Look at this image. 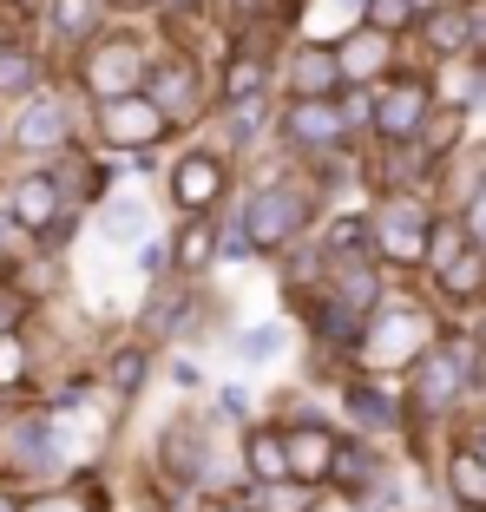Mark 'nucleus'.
<instances>
[{
	"label": "nucleus",
	"mask_w": 486,
	"mask_h": 512,
	"mask_svg": "<svg viewBox=\"0 0 486 512\" xmlns=\"http://www.w3.org/2000/svg\"><path fill=\"white\" fill-rule=\"evenodd\" d=\"M447 335V322L427 309V302H414V296H388L368 316V329H362V342H355V375H414V368L434 355V342Z\"/></svg>",
	"instance_id": "7ed1b4c3"
},
{
	"label": "nucleus",
	"mask_w": 486,
	"mask_h": 512,
	"mask_svg": "<svg viewBox=\"0 0 486 512\" xmlns=\"http://www.w3.org/2000/svg\"><path fill=\"white\" fill-rule=\"evenodd\" d=\"M145 99H152L158 112H165L171 125H198L204 119V106H211V79H204V60L191 53V46H178L171 40L165 53L152 60V79H145Z\"/></svg>",
	"instance_id": "6e6552de"
},
{
	"label": "nucleus",
	"mask_w": 486,
	"mask_h": 512,
	"mask_svg": "<svg viewBox=\"0 0 486 512\" xmlns=\"http://www.w3.org/2000/svg\"><path fill=\"white\" fill-rule=\"evenodd\" d=\"M178 132V125L165 119V112L145 99V92H132V99H112V106L92 112V138L106 151H132V158H145V151H158L165 138Z\"/></svg>",
	"instance_id": "9b49d317"
},
{
	"label": "nucleus",
	"mask_w": 486,
	"mask_h": 512,
	"mask_svg": "<svg viewBox=\"0 0 486 512\" xmlns=\"http://www.w3.org/2000/svg\"><path fill=\"white\" fill-rule=\"evenodd\" d=\"M53 184L66 191V204H106L112 184H119V165H99V158H53Z\"/></svg>",
	"instance_id": "b1692460"
},
{
	"label": "nucleus",
	"mask_w": 486,
	"mask_h": 512,
	"mask_svg": "<svg viewBox=\"0 0 486 512\" xmlns=\"http://www.w3.org/2000/svg\"><path fill=\"white\" fill-rule=\"evenodd\" d=\"M224 263V217H184L178 237H171V276L198 283Z\"/></svg>",
	"instance_id": "a211bd4d"
},
{
	"label": "nucleus",
	"mask_w": 486,
	"mask_h": 512,
	"mask_svg": "<svg viewBox=\"0 0 486 512\" xmlns=\"http://www.w3.org/2000/svg\"><path fill=\"white\" fill-rule=\"evenodd\" d=\"M342 414H349V434H362V440L408 434V401H401L388 381H375V375H349L342 381Z\"/></svg>",
	"instance_id": "dca6fc26"
},
{
	"label": "nucleus",
	"mask_w": 486,
	"mask_h": 512,
	"mask_svg": "<svg viewBox=\"0 0 486 512\" xmlns=\"http://www.w3.org/2000/svg\"><path fill=\"white\" fill-rule=\"evenodd\" d=\"M204 512H250L243 499H217V506H204Z\"/></svg>",
	"instance_id": "49530a36"
},
{
	"label": "nucleus",
	"mask_w": 486,
	"mask_h": 512,
	"mask_svg": "<svg viewBox=\"0 0 486 512\" xmlns=\"http://www.w3.org/2000/svg\"><path fill=\"white\" fill-rule=\"evenodd\" d=\"M158 7H165V20H171V27H191V20H198L204 7H211V0H158Z\"/></svg>",
	"instance_id": "a19ab883"
},
{
	"label": "nucleus",
	"mask_w": 486,
	"mask_h": 512,
	"mask_svg": "<svg viewBox=\"0 0 486 512\" xmlns=\"http://www.w3.org/2000/svg\"><path fill=\"white\" fill-rule=\"evenodd\" d=\"M467 132H473V112H467V106H454V99H441V112H434V119H427V132L414 138V158H421L427 171L447 165V158L467 145Z\"/></svg>",
	"instance_id": "5701e85b"
},
{
	"label": "nucleus",
	"mask_w": 486,
	"mask_h": 512,
	"mask_svg": "<svg viewBox=\"0 0 486 512\" xmlns=\"http://www.w3.org/2000/svg\"><path fill=\"white\" fill-rule=\"evenodd\" d=\"M276 138H283L303 165H322V158H349V145L362 132L349 125L342 99H296V106L276 112Z\"/></svg>",
	"instance_id": "0eeeda50"
},
{
	"label": "nucleus",
	"mask_w": 486,
	"mask_h": 512,
	"mask_svg": "<svg viewBox=\"0 0 486 512\" xmlns=\"http://www.w3.org/2000/svg\"><path fill=\"white\" fill-rule=\"evenodd\" d=\"M434 296L447 309H486V250H467L447 276H434Z\"/></svg>",
	"instance_id": "bb28decb"
},
{
	"label": "nucleus",
	"mask_w": 486,
	"mask_h": 512,
	"mask_svg": "<svg viewBox=\"0 0 486 512\" xmlns=\"http://www.w3.org/2000/svg\"><path fill=\"white\" fill-rule=\"evenodd\" d=\"M460 440H467V447H473V453L486 460V407H480V414H467V427H460Z\"/></svg>",
	"instance_id": "79ce46f5"
},
{
	"label": "nucleus",
	"mask_w": 486,
	"mask_h": 512,
	"mask_svg": "<svg viewBox=\"0 0 486 512\" xmlns=\"http://www.w3.org/2000/svg\"><path fill=\"white\" fill-rule=\"evenodd\" d=\"M217 414H224V421H243V427H250V394H243V388H217Z\"/></svg>",
	"instance_id": "58836bf2"
},
{
	"label": "nucleus",
	"mask_w": 486,
	"mask_h": 512,
	"mask_svg": "<svg viewBox=\"0 0 486 512\" xmlns=\"http://www.w3.org/2000/svg\"><path fill=\"white\" fill-rule=\"evenodd\" d=\"M276 86L283 99H342V66H335V40H289L283 46V66H276Z\"/></svg>",
	"instance_id": "4468645a"
},
{
	"label": "nucleus",
	"mask_w": 486,
	"mask_h": 512,
	"mask_svg": "<svg viewBox=\"0 0 486 512\" xmlns=\"http://www.w3.org/2000/svg\"><path fill=\"white\" fill-rule=\"evenodd\" d=\"M335 66H342V86L349 92H375L401 73V40L362 20V27L335 33Z\"/></svg>",
	"instance_id": "f8f14e48"
},
{
	"label": "nucleus",
	"mask_w": 486,
	"mask_h": 512,
	"mask_svg": "<svg viewBox=\"0 0 486 512\" xmlns=\"http://www.w3.org/2000/svg\"><path fill=\"white\" fill-rule=\"evenodd\" d=\"M467 250H480V243H473V230H467V217H460V211H441V217H434V237H427V276H447Z\"/></svg>",
	"instance_id": "cd10ccee"
},
{
	"label": "nucleus",
	"mask_w": 486,
	"mask_h": 512,
	"mask_svg": "<svg viewBox=\"0 0 486 512\" xmlns=\"http://www.w3.org/2000/svg\"><path fill=\"white\" fill-rule=\"evenodd\" d=\"M480 381H486V355H480V342H473V329H447L441 342H434V355H427V362L408 375V388H401L414 460H427V427L447 421L454 407H467Z\"/></svg>",
	"instance_id": "f257e3e1"
},
{
	"label": "nucleus",
	"mask_w": 486,
	"mask_h": 512,
	"mask_svg": "<svg viewBox=\"0 0 486 512\" xmlns=\"http://www.w3.org/2000/svg\"><path fill=\"white\" fill-rule=\"evenodd\" d=\"M322 204H329V191H322V184L309 178V165H303V178L283 171V178L250 184V197L237 204V224H243V237H250L257 256H289V250H303L309 237H322L316 230Z\"/></svg>",
	"instance_id": "f03ea898"
},
{
	"label": "nucleus",
	"mask_w": 486,
	"mask_h": 512,
	"mask_svg": "<svg viewBox=\"0 0 486 512\" xmlns=\"http://www.w3.org/2000/svg\"><path fill=\"white\" fill-rule=\"evenodd\" d=\"M7 460L14 473H60V434L46 414H27V421L7 427Z\"/></svg>",
	"instance_id": "412c9836"
},
{
	"label": "nucleus",
	"mask_w": 486,
	"mask_h": 512,
	"mask_svg": "<svg viewBox=\"0 0 486 512\" xmlns=\"http://www.w3.org/2000/svg\"><path fill=\"white\" fill-rule=\"evenodd\" d=\"M33 92H46V66L33 46H0V99H20L27 106Z\"/></svg>",
	"instance_id": "c85d7f7f"
},
{
	"label": "nucleus",
	"mask_w": 486,
	"mask_h": 512,
	"mask_svg": "<svg viewBox=\"0 0 486 512\" xmlns=\"http://www.w3.org/2000/svg\"><path fill=\"white\" fill-rule=\"evenodd\" d=\"M165 375H171V388H184V394H198V388H204V368H198V362H184V355L165 368Z\"/></svg>",
	"instance_id": "ea45409f"
},
{
	"label": "nucleus",
	"mask_w": 486,
	"mask_h": 512,
	"mask_svg": "<svg viewBox=\"0 0 486 512\" xmlns=\"http://www.w3.org/2000/svg\"><path fill=\"white\" fill-rule=\"evenodd\" d=\"M152 60H158V53L138 40V33L112 27V33H99V40L79 53L73 79H79V92H86L92 106H112V99H132V92H145V79H152Z\"/></svg>",
	"instance_id": "39448f33"
},
{
	"label": "nucleus",
	"mask_w": 486,
	"mask_h": 512,
	"mask_svg": "<svg viewBox=\"0 0 486 512\" xmlns=\"http://www.w3.org/2000/svg\"><path fill=\"white\" fill-rule=\"evenodd\" d=\"M145 197H132V191H112L106 204H99V237L106 243H145Z\"/></svg>",
	"instance_id": "c756f323"
},
{
	"label": "nucleus",
	"mask_w": 486,
	"mask_h": 512,
	"mask_svg": "<svg viewBox=\"0 0 486 512\" xmlns=\"http://www.w3.org/2000/svg\"><path fill=\"white\" fill-rule=\"evenodd\" d=\"M237 460H243V486H283L289 480V447L276 421H250L237 434Z\"/></svg>",
	"instance_id": "6ab92c4d"
},
{
	"label": "nucleus",
	"mask_w": 486,
	"mask_h": 512,
	"mask_svg": "<svg viewBox=\"0 0 486 512\" xmlns=\"http://www.w3.org/2000/svg\"><path fill=\"white\" fill-rule=\"evenodd\" d=\"M270 66H283V60L270 53V27H263V33H237V40H224V60H217V106L270 99Z\"/></svg>",
	"instance_id": "ddd939ff"
},
{
	"label": "nucleus",
	"mask_w": 486,
	"mask_h": 512,
	"mask_svg": "<svg viewBox=\"0 0 486 512\" xmlns=\"http://www.w3.org/2000/svg\"><path fill=\"white\" fill-rule=\"evenodd\" d=\"M283 322H257V329H243V335H230V355H237V362H276V355H283Z\"/></svg>",
	"instance_id": "f704fd0d"
},
{
	"label": "nucleus",
	"mask_w": 486,
	"mask_h": 512,
	"mask_svg": "<svg viewBox=\"0 0 486 512\" xmlns=\"http://www.w3.org/2000/svg\"><path fill=\"white\" fill-rule=\"evenodd\" d=\"M27 512H112V506L99 493V480H73V486H40L27 499Z\"/></svg>",
	"instance_id": "2f4dec72"
},
{
	"label": "nucleus",
	"mask_w": 486,
	"mask_h": 512,
	"mask_svg": "<svg viewBox=\"0 0 486 512\" xmlns=\"http://www.w3.org/2000/svg\"><path fill=\"white\" fill-rule=\"evenodd\" d=\"M408 7H414V20H427V14H441L447 0H408Z\"/></svg>",
	"instance_id": "a18cd8bd"
},
{
	"label": "nucleus",
	"mask_w": 486,
	"mask_h": 512,
	"mask_svg": "<svg viewBox=\"0 0 486 512\" xmlns=\"http://www.w3.org/2000/svg\"><path fill=\"white\" fill-rule=\"evenodd\" d=\"M434 112H441V79L401 66L388 86H375V125H368V138H375L381 151H408L414 138L427 132Z\"/></svg>",
	"instance_id": "423d86ee"
},
{
	"label": "nucleus",
	"mask_w": 486,
	"mask_h": 512,
	"mask_svg": "<svg viewBox=\"0 0 486 512\" xmlns=\"http://www.w3.org/2000/svg\"><path fill=\"white\" fill-rule=\"evenodd\" d=\"M138 270H145V283H158V276H171V243L145 237V243H138Z\"/></svg>",
	"instance_id": "4c0bfd02"
},
{
	"label": "nucleus",
	"mask_w": 486,
	"mask_h": 512,
	"mask_svg": "<svg viewBox=\"0 0 486 512\" xmlns=\"http://www.w3.org/2000/svg\"><path fill=\"white\" fill-rule=\"evenodd\" d=\"M165 197L178 204V217H217L230 197V158L211 145H191L178 165L165 171Z\"/></svg>",
	"instance_id": "1a4fd4ad"
},
{
	"label": "nucleus",
	"mask_w": 486,
	"mask_h": 512,
	"mask_svg": "<svg viewBox=\"0 0 486 512\" xmlns=\"http://www.w3.org/2000/svg\"><path fill=\"white\" fill-rule=\"evenodd\" d=\"M276 427H283V421H276ZM283 447H289V480L329 493L335 453H342V427H329V421H289L283 427Z\"/></svg>",
	"instance_id": "f3484780"
},
{
	"label": "nucleus",
	"mask_w": 486,
	"mask_h": 512,
	"mask_svg": "<svg viewBox=\"0 0 486 512\" xmlns=\"http://www.w3.org/2000/svg\"><path fill=\"white\" fill-rule=\"evenodd\" d=\"M270 99H243V106H217V132H211V151H224V158H237V151H250L263 132H270Z\"/></svg>",
	"instance_id": "4be33fe9"
},
{
	"label": "nucleus",
	"mask_w": 486,
	"mask_h": 512,
	"mask_svg": "<svg viewBox=\"0 0 486 512\" xmlns=\"http://www.w3.org/2000/svg\"><path fill=\"white\" fill-rule=\"evenodd\" d=\"M473 342H480V355H486V309H480V322H473Z\"/></svg>",
	"instance_id": "de8ad7c7"
},
{
	"label": "nucleus",
	"mask_w": 486,
	"mask_h": 512,
	"mask_svg": "<svg viewBox=\"0 0 486 512\" xmlns=\"http://www.w3.org/2000/svg\"><path fill=\"white\" fill-rule=\"evenodd\" d=\"M368 27L395 33V40H408V33H421V20H414L408 0H368Z\"/></svg>",
	"instance_id": "c9c22d12"
},
{
	"label": "nucleus",
	"mask_w": 486,
	"mask_h": 512,
	"mask_svg": "<svg viewBox=\"0 0 486 512\" xmlns=\"http://www.w3.org/2000/svg\"><path fill=\"white\" fill-rule=\"evenodd\" d=\"M106 7H112V14H152L158 0H106Z\"/></svg>",
	"instance_id": "37998d69"
},
{
	"label": "nucleus",
	"mask_w": 486,
	"mask_h": 512,
	"mask_svg": "<svg viewBox=\"0 0 486 512\" xmlns=\"http://www.w3.org/2000/svg\"><path fill=\"white\" fill-rule=\"evenodd\" d=\"M0 512H27V499H20V493H14L7 480H0Z\"/></svg>",
	"instance_id": "c03bdc74"
},
{
	"label": "nucleus",
	"mask_w": 486,
	"mask_h": 512,
	"mask_svg": "<svg viewBox=\"0 0 486 512\" xmlns=\"http://www.w3.org/2000/svg\"><path fill=\"white\" fill-rule=\"evenodd\" d=\"M7 217H14L20 237H53V230L66 224V217H79L73 204H66V191L53 184V171H27V178L7 184Z\"/></svg>",
	"instance_id": "2eb2a0df"
},
{
	"label": "nucleus",
	"mask_w": 486,
	"mask_h": 512,
	"mask_svg": "<svg viewBox=\"0 0 486 512\" xmlns=\"http://www.w3.org/2000/svg\"><path fill=\"white\" fill-rule=\"evenodd\" d=\"M145 375H152V348H145V342H125V348L106 355V388L119 394V401H138Z\"/></svg>",
	"instance_id": "7c9ffc66"
},
{
	"label": "nucleus",
	"mask_w": 486,
	"mask_h": 512,
	"mask_svg": "<svg viewBox=\"0 0 486 512\" xmlns=\"http://www.w3.org/2000/svg\"><path fill=\"white\" fill-rule=\"evenodd\" d=\"M441 486H447V499H454L460 512H486V460L467 447V440H454V447H447Z\"/></svg>",
	"instance_id": "393cba45"
},
{
	"label": "nucleus",
	"mask_w": 486,
	"mask_h": 512,
	"mask_svg": "<svg viewBox=\"0 0 486 512\" xmlns=\"http://www.w3.org/2000/svg\"><path fill=\"white\" fill-rule=\"evenodd\" d=\"M99 14H106V0H53V7H46V27H53L60 46H79V53H86V46L106 33Z\"/></svg>",
	"instance_id": "a878e982"
},
{
	"label": "nucleus",
	"mask_w": 486,
	"mask_h": 512,
	"mask_svg": "<svg viewBox=\"0 0 486 512\" xmlns=\"http://www.w3.org/2000/svg\"><path fill=\"white\" fill-rule=\"evenodd\" d=\"M73 106H66V92H33L27 106L7 119V151H27V158H60V151H73Z\"/></svg>",
	"instance_id": "9d476101"
},
{
	"label": "nucleus",
	"mask_w": 486,
	"mask_h": 512,
	"mask_svg": "<svg viewBox=\"0 0 486 512\" xmlns=\"http://www.w3.org/2000/svg\"><path fill=\"white\" fill-rule=\"evenodd\" d=\"M243 506H250V512H322V493H316V486H296V480L243 486Z\"/></svg>",
	"instance_id": "473e14b6"
},
{
	"label": "nucleus",
	"mask_w": 486,
	"mask_h": 512,
	"mask_svg": "<svg viewBox=\"0 0 486 512\" xmlns=\"http://www.w3.org/2000/svg\"><path fill=\"white\" fill-rule=\"evenodd\" d=\"M460 217H467V230H473V243L486 250V171L467 184V204H460Z\"/></svg>",
	"instance_id": "e433bc0d"
},
{
	"label": "nucleus",
	"mask_w": 486,
	"mask_h": 512,
	"mask_svg": "<svg viewBox=\"0 0 486 512\" xmlns=\"http://www.w3.org/2000/svg\"><path fill=\"white\" fill-rule=\"evenodd\" d=\"M414 40H421L427 60H441V66L473 60V0H460V7H441V14H427Z\"/></svg>",
	"instance_id": "aec40b11"
},
{
	"label": "nucleus",
	"mask_w": 486,
	"mask_h": 512,
	"mask_svg": "<svg viewBox=\"0 0 486 512\" xmlns=\"http://www.w3.org/2000/svg\"><path fill=\"white\" fill-rule=\"evenodd\" d=\"M33 381V348L20 329H0V394H20Z\"/></svg>",
	"instance_id": "72a5a7b5"
},
{
	"label": "nucleus",
	"mask_w": 486,
	"mask_h": 512,
	"mask_svg": "<svg viewBox=\"0 0 486 512\" xmlns=\"http://www.w3.org/2000/svg\"><path fill=\"white\" fill-rule=\"evenodd\" d=\"M441 204L427 191H381L368 224H375V263L381 270H427V237H434Z\"/></svg>",
	"instance_id": "20e7f679"
}]
</instances>
